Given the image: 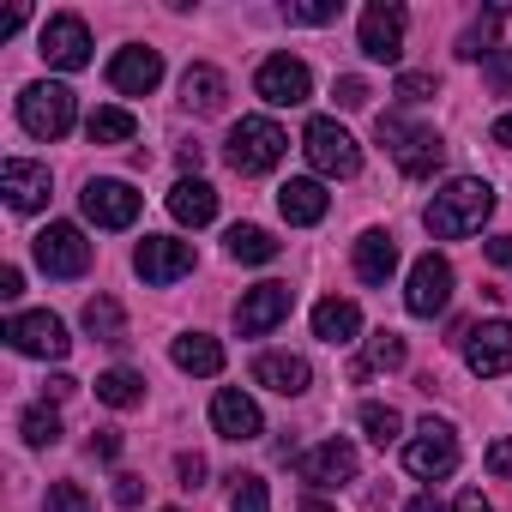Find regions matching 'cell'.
<instances>
[{
    "label": "cell",
    "mask_w": 512,
    "mask_h": 512,
    "mask_svg": "<svg viewBox=\"0 0 512 512\" xmlns=\"http://www.w3.org/2000/svg\"><path fill=\"white\" fill-rule=\"evenodd\" d=\"M488 217H494V187L476 181V175L446 181V187L428 199V211H422V223H428L434 241H464V235H476Z\"/></svg>",
    "instance_id": "cell-1"
},
{
    "label": "cell",
    "mask_w": 512,
    "mask_h": 512,
    "mask_svg": "<svg viewBox=\"0 0 512 512\" xmlns=\"http://www.w3.org/2000/svg\"><path fill=\"white\" fill-rule=\"evenodd\" d=\"M380 145L392 151V163L410 175V181H428L440 163H446V139L434 133V127H410V121H398V115H380Z\"/></svg>",
    "instance_id": "cell-2"
},
{
    "label": "cell",
    "mask_w": 512,
    "mask_h": 512,
    "mask_svg": "<svg viewBox=\"0 0 512 512\" xmlns=\"http://www.w3.org/2000/svg\"><path fill=\"white\" fill-rule=\"evenodd\" d=\"M284 151H290V133L266 115H247V121L229 127V169L235 175H266V169L284 163Z\"/></svg>",
    "instance_id": "cell-3"
},
{
    "label": "cell",
    "mask_w": 512,
    "mask_h": 512,
    "mask_svg": "<svg viewBox=\"0 0 512 512\" xmlns=\"http://www.w3.org/2000/svg\"><path fill=\"white\" fill-rule=\"evenodd\" d=\"M19 121H25V133L31 139H67L73 133V121H79V103H73V91L67 85H25L19 91Z\"/></svg>",
    "instance_id": "cell-4"
},
{
    "label": "cell",
    "mask_w": 512,
    "mask_h": 512,
    "mask_svg": "<svg viewBox=\"0 0 512 512\" xmlns=\"http://www.w3.org/2000/svg\"><path fill=\"white\" fill-rule=\"evenodd\" d=\"M302 151H308V163H314L320 175H332V181H350V175L362 169V145H356L338 121H326V115H314V121H308Z\"/></svg>",
    "instance_id": "cell-5"
},
{
    "label": "cell",
    "mask_w": 512,
    "mask_h": 512,
    "mask_svg": "<svg viewBox=\"0 0 512 512\" xmlns=\"http://www.w3.org/2000/svg\"><path fill=\"white\" fill-rule=\"evenodd\" d=\"M31 247H37V266L49 278H85L91 272V241H85L79 223H49Z\"/></svg>",
    "instance_id": "cell-6"
},
{
    "label": "cell",
    "mask_w": 512,
    "mask_h": 512,
    "mask_svg": "<svg viewBox=\"0 0 512 512\" xmlns=\"http://www.w3.org/2000/svg\"><path fill=\"white\" fill-rule=\"evenodd\" d=\"M404 470L410 476H422V482H440V476H452L458 470V434L446 428V422H422L416 428V440L404 446Z\"/></svg>",
    "instance_id": "cell-7"
},
{
    "label": "cell",
    "mask_w": 512,
    "mask_h": 512,
    "mask_svg": "<svg viewBox=\"0 0 512 512\" xmlns=\"http://www.w3.org/2000/svg\"><path fill=\"white\" fill-rule=\"evenodd\" d=\"M133 272H139L145 284H157V290L181 284V278L193 272V241H175V235H145V241L133 247Z\"/></svg>",
    "instance_id": "cell-8"
},
{
    "label": "cell",
    "mask_w": 512,
    "mask_h": 512,
    "mask_svg": "<svg viewBox=\"0 0 512 512\" xmlns=\"http://www.w3.org/2000/svg\"><path fill=\"white\" fill-rule=\"evenodd\" d=\"M253 91H260L272 109H296V103L314 97V73L296 55H272V61H260V73H253Z\"/></svg>",
    "instance_id": "cell-9"
},
{
    "label": "cell",
    "mask_w": 512,
    "mask_h": 512,
    "mask_svg": "<svg viewBox=\"0 0 512 512\" xmlns=\"http://www.w3.org/2000/svg\"><path fill=\"white\" fill-rule=\"evenodd\" d=\"M7 344L19 356H37V362H61L73 350V338H67V326L55 314H13L7 320Z\"/></svg>",
    "instance_id": "cell-10"
},
{
    "label": "cell",
    "mask_w": 512,
    "mask_h": 512,
    "mask_svg": "<svg viewBox=\"0 0 512 512\" xmlns=\"http://www.w3.org/2000/svg\"><path fill=\"white\" fill-rule=\"evenodd\" d=\"M464 362L476 380H494V374H512V320H482L464 332Z\"/></svg>",
    "instance_id": "cell-11"
},
{
    "label": "cell",
    "mask_w": 512,
    "mask_h": 512,
    "mask_svg": "<svg viewBox=\"0 0 512 512\" xmlns=\"http://www.w3.org/2000/svg\"><path fill=\"white\" fill-rule=\"evenodd\" d=\"M404 31H410V13L398 7V0H374V7L362 13V55L392 67L404 55Z\"/></svg>",
    "instance_id": "cell-12"
},
{
    "label": "cell",
    "mask_w": 512,
    "mask_h": 512,
    "mask_svg": "<svg viewBox=\"0 0 512 512\" xmlns=\"http://www.w3.org/2000/svg\"><path fill=\"white\" fill-rule=\"evenodd\" d=\"M446 302H452V266L440 260V253H422V260L410 266L404 308H410L416 320H434V314H446Z\"/></svg>",
    "instance_id": "cell-13"
},
{
    "label": "cell",
    "mask_w": 512,
    "mask_h": 512,
    "mask_svg": "<svg viewBox=\"0 0 512 512\" xmlns=\"http://www.w3.org/2000/svg\"><path fill=\"white\" fill-rule=\"evenodd\" d=\"M43 61L61 67V73L91 67V25H85L79 13H55V19L43 25Z\"/></svg>",
    "instance_id": "cell-14"
},
{
    "label": "cell",
    "mask_w": 512,
    "mask_h": 512,
    "mask_svg": "<svg viewBox=\"0 0 512 512\" xmlns=\"http://www.w3.org/2000/svg\"><path fill=\"white\" fill-rule=\"evenodd\" d=\"M290 308H296V290H290V284H260V290H247V296L235 302V332H241V338H260V332H272L278 320H290Z\"/></svg>",
    "instance_id": "cell-15"
},
{
    "label": "cell",
    "mask_w": 512,
    "mask_h": 512,
    "mask_svg": "<svg viewBox=\"0 0 512 512\" xmlns=\"http://www.w3.org/2000/svg\"><path fill=\"white\" fill-rule=\"evenodd\" d=\"M79 205H85V217H91L97 229H127V223L139 217V193H133L127 181H85Z\"/></svg>",
    "instance_id": "cell-16"
},
{
    "label": "cell",
    "mask_w": 512,
    "mask_h": 512,
    "mask_svg": "<svg viewBox=\"0 0 512 512\" xmlns=\"http://www.w3.org/2000/svg\"><path fill=\"white\" fill-rule=\"evenodd\" d=\"M356 446L350 440H320L302 464H296V476L308 482V488H344V482H356Z\"/></svg>",
    "instance_id": "cell-17"
},
{
    "label": "cell",
    "mask_w": 512,
    "mask_h": 512,
    "mask_svg": "<svg viewBox=\"0 0 512 512\" xmlns=\"http://www.w3.org/2000/svg\"><path fill=\"white\" fill-rule=\"evenodd\" d=\"M211 428H217L223 440H260V434H266L260 404H253L241 386H223V392L211 398Z\"/></svg>",
    "instance_id": "cell-18"
},
{
    "label": "cell",
    "mask_w": 512,
    "mask_h": 512,
    "mask_svg": "<svg viewBox=\"0 0 512 512\" xmlns=\"http://www.w3.org/2000/svg\"><path fill=\"white\" fill-rule=\"evenodd\" d=\"M49 163H25V157H7V169H0V193H7L13 211H43L49 205Z\"/></svg>",
    "instance_id": "cell-19"
},
{
    "label": "cell",
    "mask_w": 512,
    "mask_h": 512,
    "mask_svg": "<svg viewBox=\"0 0 512 512\" xmlns=\"http://www.w3.org/2000/svg\"><path fill=\"white\" fill-rule=\"evenodd\" d=\"M157 79H163V55H157V49H121V55L109 61V85H115L121 97H151Z\"/></svg>",
    "instance_id": "cell-20"
},
{
    "label": "cell",
    "mask_w": 512,
    "mask_h": 512,
    "mask_svg": "<svg viewBox=\"0 0 512 512\" xmlns=\"http://www.w3.org/2000/svg\"><path fill=\"white\" fill-rule=\"evenodd\" d=\"M253 386H266V392H284V398H302L314 386V368L290 350H266L260 362H253Z\"/></svg>",
    "instance_id": "cell-21"
},
{
    "label": "cell",
    "mask_w": 512,
    "mask_h": 512,
    "mask_svg": "<svg viewBox=\"0 0 512 512\" xmlns=\"http://www.w3.org/2000/svg\"><path fill=\"white\" fill-rule=\"evenodd\" d=\"M169 217H175V223H187V229H205V223L217 217V187H211V181H199V175L175 181V187H169Z\"/></svg>",
    "instance_id": "cell-22"
},
{
    "label": "cell",
    "mask_w": 512,
    "mask_h": 512,
    "mask_svg": "<svg viewBox=\"0 0 512 512\" xmlns=\"http://www.w3.org/2000/svg\"><path fill=\"white\" fill-rule=\"evenodd\" d=\"M278 211H284V223H296V229H308V223H320L326 211H332V193L320 187V181H284L278 187Z\"/></svg>",
    "instance_id": "cell-23"
},
{
    "label": "cell",
    "mask_w": 512,
    "mask_h": 512,
    "mask_svg": "<svg viewBox=\"0 0 512 512\" xmlns=\"http://www.w3.org/2000/svg\"><path fill=\"white\" fill-rule=\"evenodd\" d=\"M398 272V241L386 235V229H368L362 241H356V278L362 284H386Z\"/></svg>",
    "instance_id": "cell-24"
},
{
    "label": "cell",
    "mask_w": 512,
    "mask_h": 512,
    "mask_svg": "<svg viewBox=\"0 0 512 512\" xmlns=\"http://www.w3.org/2000/svg\"><path fill=\"white\" fill-rule=\"evenodd\" d=\"M223 97H229V79H223L217 67H205V61H199V67H187V73H181V103H187V109L217 115V109H223Z\"/></svg>",
    "instance_id": "cell-25"
},
{
    "label": "cell",
    "mask_w": 512,
    "mask_h": 512,
    "mask_svg": "<svg viewBox=\"0 0 512 512\" xmlns=\"http://www.w3.org/2000/svg\"><path fill=\"white\" fill-rule=\"evenodd\" d=\"M356 332H362V308H356V302L326 296V302L314 308V338H326V344H356Z\"/></svg>",
    "instance_id": "cell-26"
},
{
    "label": "cell",
    "mask_w": 512,
    "mask_h": 512,
    "mask_svg": "<svg viewBox=\"0 0 512 512\" xmlns=\"http://www.w3.org/2000/svg\"><path fill=\"white\" fill-rule=\"evenodd\" d=\"M169 356H175V368L181 374H223V344L217 338H205V332H187V338H175L169 344Z\"/></svg>",
    "instance_id": "cell-27"
},
{
    "label": "cell",
    "mask_w": 512,
    "mask_h": 512,
    "mask_svg": "<svg viewBox=\"0 0 512 512\" xmlns=\"http://www.w3.org/2000/svg\"><path fill=\"white\" fill-rule=\"evenodd\" d=\"M85 332H91L97 344H127V314H121V302H115V296H91V302H85Z\"/></svg>",
    "instance_id": "cell-28"
},
{
    "label": "cell",
    "mask_w": 512,
    "mask_h": 512,
    "mask_svg": "<svg viewBox=\"0 0 512 512\" xmlns=\"http://www.w3.org/2000/svg\"><path fill=\"white\" fill-rule=\"evenodd\" d=\"M229 260H241V266H266V260H278V241H272L260 223H235V229H229Z\"/></svg>",
    "instance_id": "cell-29"
},
{
    "label": "cell",
    "mask_w": 512,
    "mask_h": 512,
    "mask_svg": "<svg viewBox=\"0 0 512 512\" xmlns=\"http://www.w3.org/2000/svg\"><path fill=\"white\" fill-rule=\"evenodd\" d=\"M404 362H410L404 338H398V332H374V338H368V356L356 362V380H368V374H392V368H404Z\"/></svg>",
    "instance_id": "cell-30"
},
{
    "label": "cell",
    "mask_w": 512,
    "mask_h": 512,
    "mask_svg": "<svg viewBox=\"0 0 512 512\" xmlns=\"http://www.w3.org/2000/svg\"><path fill=\"white\" fill-rule=\"evenodd\" d=\"M133 133H139V121L127 109H91V121H85V139L91 145H127Z\"/></svg>",
    "instance_id": "cell-31"
},
{
    "label": "cell",
    "mask_w": 512,
    "mask_h": 512,
    "mask_svg": "<svg viewBox=\"0 0 512 512\" xmlns=\"http://www.w3.org/2000/svg\"><path fill=\"white\" fill-rule=\"evenodd\" d=\"M97 398L115 404V410H133V404L145 398V374H133V368H109V374H97Z\"/></svg>",
    "instance_id": "cell-32"
},
{
    "label": "cell",
    "mask_w": 512,
    "mask_h": 512,
    "mask_svg": "<svg viewBox=\"0 0 512 512\" xmlns=\"http://www.w3.org/2000/svg\"><path fill=\"white\" fill-rule=\"evenodd\" d=\"M494 37H500V13L488 7V13H482V19H476V25H470L464 37H458V55H464V61H488V55L500 49Z\"/></svg>",
    "instance_id": "cell-33"
},
{
    "label": "cell",
    "mask_w": 512,
    "mask_h": 512,
    "mask_svg": "<svg viewBox=\"0 0 512 512\" xmlns=\"http://www.w3.org/2000/svg\"><path fill=\"white\" fill-rule=\"evenodd\" d=\"M229 512H272V488L266 476H229Z\"/></svg>",
    "instance_id": "cell-34"
},
{
    "label": "cell",
    "mask_w": 512,
    "mask_h": 512,
    "mask_svg": "<svg viewBox=\"0 0 512 512\" xmlns=\"http://www.w3.org/2000/svg\"><path fill=\"white\" fill-rule=\"evenodd\" d=\"M362 428H368L374 446H392V440L404 434V416H398L392 404H362Z\"/></svg>",
    "instance_id": "cell-35"
},
{
    "label": "cell",
    "mask_w": 512,
    "mask_h": 512,
    "mask_svg": "<svg viewBox=\"0 0 512 512\" xmlns=\"http://www.w3.org/2000/svg\"><path fill=\"white\" fill-rule=\"evenodd\" d=\"M19 434H25V446H55V440H61V416H55L49 404H37V410H25Z\"/></svg>",
    "instance_id": "cell-36"
},
{
    "label": "cell",
    "mask_w": 512,
    "mask_h": 512,
    "mask_svg": "<svg viewBox=\"0 0 512 512\" xmlns=\"http://www.w3.org/2000/svg\"><path fill=\"white\" fill-rule=\"evenodd\" d=\"M338 13H344V0H290V7H284L290 25H332Z\"/></svg>",
    "instance_id": "cell-37"
},
{
    "label": "cell",
    "mask_w": 512,
    "mask_h": 512,
    "mask_svg": "<svg viewBox=\"0 0 512 512\" xmlns=\"http://www.w3.org/2000/svg\"><path fill=\"white\" fill-rule=\"evenodd\" d=\"M43 512H91V500H85V488H79V482H49Z\"/></svg>",
    "instance_id": "cell-38"
},
{
    "label": "cell",
    "mask_w": 512,
    "mask_h": 512,
    "mask_svg": "<svg viewBox=\"0 0 512 512\" xmlns=\"http://www.w3.org/2000/svg\"><path fill=\"white\" fill-rule=\"evenodd\" d=\"M434 91V73H398V103H428Z\"/></svg>",
    "instance_id": "cell-39"
},
{
    "label": "cell",
    "mask_w": 512,
    "mask_h": 512,
    "mask_svg": "<svg viewBox=\"0 0 512 512\" xmlns=\"http://www.w3.org/2000/svg\"><path fill=\"white\" fill-rule=\"evenodd\" d=\"M482 73H488L494 91H512V49H494V55L482 61Z\"/></svg>",
    "instance_id": "cell-40"
},
{
    "label": "cell",
    "mask_w": 512,
    "mask_h": 512,
    "mask_svg": "<svg viewBox=\"0 0 512 512\" xmlns=\"http://www.w3.org/2000/svg\"><path fill=\"white\" fill-rule=\"evenodd\" d=\"M332 97H338L344 109H368V97H374V91H368L362 79H338V91H332Z\"/></svg>",
    "instance_id": "cell-41"
},
{
    "label": "cell",
    "mask_w": 512,
    "mask_h": 512,
    "mask_svg": "<svg viewBox=\"0 0 512 512\" xmlns=\"http://www.w3.org/2000/svg\"><path fill=\"white\" fill-rule=\"evenodd\" d=\"M488 470H494V476H506V482H512V434H500V440H494V446H488Z\"/></svg>",
    "instance_id": "cell-42"
},
{
    "label": "cell",
    "mask_w": 512,
    "mask_h": 512,
    "mask_svg": "<svg viewBox=\"0 0 512 512\" xmlns=\"http://www.w3.org/2000/svg\"><path fill=\"white\" fill-rule=\"evenodd\" d=\"M175 470H181V488H199V482H205V458H199V452H181Z\"/></svg>",
    "instance_id": "cell-43"
},
{
    "label": "cell",
    "mask_w": 512,
    "mask_h": 512,
    "mask_svg": "<svg viewBox=\"0 0 512 512\" xmlns=\"http://www.w3.org/2000/svg\"><path fill=\"white\" fill-rule=\"evenodd\" d=\"M139 500H145V482H139V476H115V506H127V512H133Z\"/></svg>",
    "instance_id": "cell-44"
},
{
    "label": "cell",
    "mask_w": 512,
    "mask_h": 512,
    "mask_svg": "<svg viewBox=\"0 0 512 512\" xmlns=\"http://www.w3.org/2000/svg\"><path fill=\"white\" fill-rule=\"evenodd\" d=\"M19 290H25V272H19V266H7V272H0V296L19 302Z\"/></svg>",
    "instance_id": "cell-45"
},
{
    "label": "cell",
    "mask_w": 512,
    "mask_h": 512,
    "mask_svg": "<svg viewBox=\"0 0 512 512\" xmlns=\"http://www.w3.org/2000/svg\"><path fill=\"white\" fill-rule=\"evenodd\" d=\"M488 260L512 272V235H494V241H488Z\"/></svg>",
    "instance_id": "cell-46"
},
{
    "label": "cell",
    "mask_w": 512,
    "mask_h": 512,
    "mask_svg": "<svg viewBox=\"0 0 512 512\" xmlns=\"http://www.w3.org/2000/svg\"><path fill=\"white\" fill-rule=\"evenodd\" d=\"M91 452H97V458H115V452H121V434H115V428H103V434L91 440Z\"/></svg>",
    "instance_id": "cell-47"
},
{
    "label": "cell",
    "mask_w": 512,
    "mask_h": 512,
    "mask_svg": "<svg viewBox=\"0 0 512 512\" xmlns=\"http://www.w3.org/2000/svg\"><path fill=\"white\" fill-rule=\"evenodd\" d=\"M452 512H494V506H488V500H482V488H464V494H458V506H452Z\"/></svg>",
    "instance_id": "cell-48"
},
{
    "label": "cell",
    "mask_w": 512,
    "mask_h": 512,
    "mask_svg": "<svg viewBox=\"0 0 512 512\" xmlns=\"http://www.w3.org/2000/svg\"><path fill=\"white\" fill-rule=\"evenodd\" d=\"M73 386H79V380H67V374H55V380L43 386V398H73Z\"/></svg>",
    "instance_id": "cell-49"
},
{
    "label": "cell",
    "mask_w": 512,
    "mask_h": 512,
    "mask_svg": "<svg viewBox=\"0 0 512 512\" xmlns=\"http://www.w3.org/2000/svg\"><path fill=\"white\" fill-rule=\"evenodd\" d=\"M404 512H446V506H440V500H434V494H416V500H410V506H404Z\"/></svg>",
    "instance_id": "cell-50"
},
{
    "label": "cell",
    "mask_w": 512,
    "mask_h": 512,
    "mask_svg": "<svg viewBox=\"0 0 512 512\" xmlns=\"http://www.w3.org/2000/svg\"><path fill=\"white\" fill-rule=\"evenodd\" d=\"M494 145H506V151H512V115H500V121H494Z\"/></svg>",
    "instance_id": "cell-51"
},
{
    "label": "cell",
    "mask_w": 512,
    "mask_h": 512,
    "mask_svg": "<svg viewBox=\"0 0 512 512\" xmlns=\"http://www.w3.org/2000/svg\"><path fill=\"white\" fill-rule=\"evenodd\" d=\"M302 512H338V506H326V500H308V506H302Z\"/></svg>",
    "instance_id": "cell-52"
},
{
    "label": "cell",
    "mask_w": 512,
    "mask_h": 512,
    "mask_svg": "<svg viewBox=\"0 0 512 512\" xmlns=\"http://www.w3.org/2000/svg\"><path fill=\"white\" fill-rule=\"evenodd\" d=\"M169 512H175V506H169Z\"/></svg>",
    "instance_id": "cell-53"
}]
</instances>
